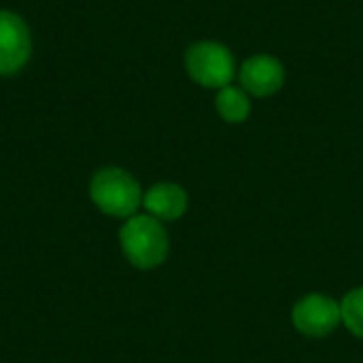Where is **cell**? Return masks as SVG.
<instances>
[{"label": "cell", "mask_w": 363, "mask_h": 363, "mask_svg": "<svg viewBox=\"0 0 363 363\" xmlns=\"http://www.w3.org/2000/svg\"><path fill=\"white\" fill-rule=\"evenodd\" d=\"M119 245L123 257L138 270H153L168 257V234L151 215H132L119 230Z\"/></svg>", "instance_id": "6da1fadb"}, {"label": "cell", "mask_w": 363, "mask_h": 363, "mask_svg": "<svg viewBox=\"0 0 363 363\" xmlns=\"http://www.w3.org/2000/svg\"><path fill=\"white\" fill-rule=\"evenodd\" d=\"M94 206L115 219H130L143 206V191L136 179L121 168H102L89 181Z\"/></svg>", "instance_id": "7a4b0ae2"}, {"label": "cell", "mask_w": 363, "mask_h": 363, "mask_svg": "<svg viewBox=\"0 0 363 363\" xmlns=\"http://www.w3.org/2000/svg\"><path fill=\"white\" fill-rule=\"evenodd\" d=\"M283 79L285 72L281 62L270 55H253L240 70V83L253 96H272L281 89Z\"/></svg>", "instance_id": "8992f818"}, {"label": "cell", "mask_w": 363, "mask_h": 363, "mask_svg": "<svg viewBox=\"0 0 363 363\" xmlns=\"http://www.w3.org/2000/svg\"><path fill=\"white\" fill-rule=\"evenodd\" d=\"M32 36L26 21L11 13L0 11V74L17 72L30 57Z\"/></svg>", "instance_id": "5b68a950"}, {"label": "cell", "mask_w": 363, "mask_h": 363, "mask_svg": "<svg viewBox=\"0 0 363 363\" xmlns=\"http://www.w3.org/2000/svg\"><path fill=\"white\" fill-rule=\"evenodd\" d=\"M217 111L219 115L225 119V121H232V123H238V121H245L249 117V111H251V102L247 98V94L240 89V87H223L217 96Z\"/></svg>", "instance_id": "ba28073f"}, {"label": "cell", "mask_w": 363, "mask_h": 363, "mask_svg": "<svg viewBox=\"0 0 363 363\" xmlns=\"http://www.w3.org/2000/svg\"><path fill=\"white\" fill-rule=\"evenodd\" d=\"M143 206L157 221H174L187 211V194L177 183H157L143 194Z\"/></svg>", "instance_id": "52a82bcc"}, {"label": "cell", "mask_w": 363, "mask_h": 363, "mask_svg": "<svg viewBox=\"0 0 363 363\" xmlns=\"http://www.w3.org/2000/svg\"><path fill=\"white\" fill-rule=\"evenodd\" d=\"M187 70L191 79L204 87H228L234 77V57L219 43H198L191 45L187 55Z\"/></svg>", "instance_id": "3957f363"}, {"label": "cell", "mask_w": 363, "mask_h": 363, "mask_svg": "<svg viewBox=\"0 0 363 363\" xmlns=\"http://www.w3.org/2000/svg\"><path fill=\"white\" fill-rule=\"evenodd\" d=\"M291 321L296 330L302 332L304 336L323 338L332 334L342 321L340 304L323 294H311L294 306Z\"/></svg>", "instance_id": "277c9868"}, {"label": "cell", "mask_w": 363, "mask_h": 363, "mask_svg": "<svg viewBox=\"0 0 363 363\" xmlns=\"http://www.w3.org/2000/svg\"><path fill=\"white\" fill-rule=\"evenodd\" d=\"M340 313H342V321L345 325L363 340V287L353 289L345 296L342 304H340Z\"/></svg>", "instance_id": "9c48e42d"}]
</instances>
